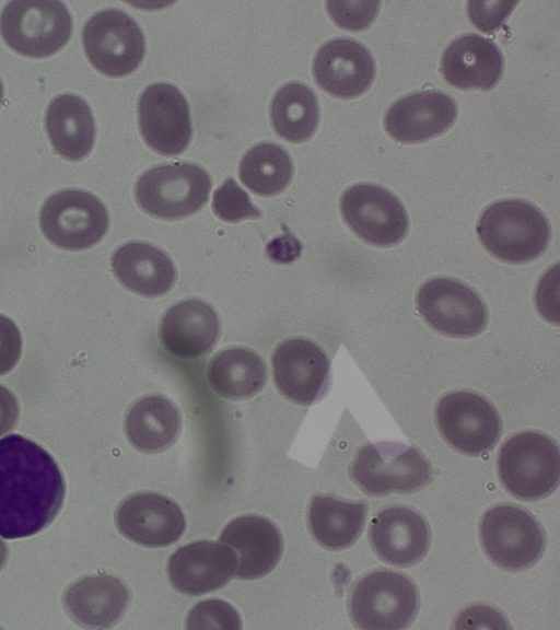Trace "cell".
<instances>
[{
    "label": "cell",
    "mask_w": 560,
    "mask_h": 630,
    "mask_svg": "<svg viewBox=\"0 0 560 630\" xmlns=\"http://www.w3.org/2000/svg\"><path fill=\"white\" fill-rule=\"evenodd\" d=\"M66 493L60 468L42 446L19 435L0 440V536L37 534L59 513Z\"/></svg>",
    "instance_id": "6da1fadb"
},
{
    "label": "cell",
    "mask_w": 560,
    "mask_h": 630,
    "mask_svg": "<svg viewBox=\"0 0 560 630\" xmlns=\"http://www.w3.org/2000/svg\"><path fill=\"white\" fill-rule=\"evenodd\" d=\"M476 232L488 252L508 262L538 258L550 241L546 217L535 206L518 199L501 200L487 207Z\"/></svg>",
    "instance_id": "7a4b0ae2"
},
{
    "label": "cell",
    "mask_w": 560,
    "mask_h": 630,
    "mask_svg": "<svg viewBox=\"0 0 560 630\" xmlns=\"http://www.w3.org/2000/svg\"><path fill=\"white\" fill-rule=\"evenodd\" d=\"M498 470L504 488L512 495L526 501L542 499L559 483L558 445L539 432L517 433L502 445Z\"/></svg>",
    "instance_id": "3957f363"
},
{
    "label": "cell",
    "mask_w": 560,
    "mask_h": 630,
    "mask_svg": "<svg viewBox=\"0 0 560 630\" xmlns=\"http://www.w3.org/2000/svg\"><path fill=\"white\" fill-rule=\"evenodd\" d=\"M351 477L371 495L411 493L432 478L428 459L415 447L400 442H377L357 454Z\"/></svg>",
    "instance_id": "277c9868"
},
{
    "label": "cell",
    "mask_w": 560,
    "mask_h": 630,
    "mask_svg": "<svg viewBox=\"0 0 560 630\" xmlns=\"http://www.w3.org/2000/svg\"><path fill=\"white\" fill-rule=\"evenodd\" d=\"M0 32L14 51L43 58L66 45L72 32V19L59 1L15 0L2 10Z\"/></svg>",
    "instance_id": "5b68a950"
},
{
    "label": "cell",
    "mask_w": 560,
    "mask_h": 630,
    "mask_svg": "<svg viewBox=\"0 0 560 630\" xmlns=\"http://www.w3.org/2000/svg\"><path fill=\"white\" fill-rule=\"evenodd\" d=\"M209 174L190 163L156 165L137 180L136 198L142 210L162 219H179L198 211L208 201Z\"/></svg>",
    "instance_id": "8992f818"
},
{
    "label": "cell",
    "mask_w": 560,
    "mask_h": 630,
    "mask_svg": "<svg viewBox=\"0 0 560 630\" xmlns=\"http://www.w3.org/2000/svg\"><path fill=\"white\" fill-rule=\"evenodd\" d=\"M418 609V593L404 574L378 570L363 576L350 598V615L361 629L406 628Z\"/></svg>",
    "instance_id": "52a82bcc"
},
{
    "label": "cell",
    "mask_w": 560,
    "mask_h": 630,
    "mask_svg": "<svg viewBox=\"0 0 560 630\" xmlns=\"http://www.w3.org/2000/svg\"><path fill=\"white\" fill-rule=\"evenodd\" d=\"M480 538L488 557L498 567L520 571L541 557L545 534L528 511L512 504L488 510L480 524Z\"/></svg>",
    "instance_id": "ba28073f"
},
{
    "label": "cell",
    "mask_w": 560,
    "mask_h": 630,
    "mask_svg": "<svg viewBox=\"0 0 560 630\" xmlns=\"http://www.w3.org/2000/svg\"><path fill=\"white\" fill-rule=\"evenodd\" d=\"M43 234L54 245L70 250L85 249L105 235L108 214L90 192L67 189L50 196L39 214Z\"/></svg>",
    "instance_id": "9c48e42d"
},
{
    "label": "cell",
    "mask_w": 560,
    "mask_h": 630,
    "mask_svg": "<svg viewBox=\"0 0 560 630\" xmlns=\"http://www.w3.org/2000/svg\"><path fill=\"white\" fill-rule=\"evenodd\" d=\"M91 63L109 77L126 75L138 68L144 55V36L137 22L117 9L94 14L82 34Z\"/></svg>",
    "instance_id": "30bf717a"
},
{
    "label": "cell",
    "mask_w": 560,
    "mask_h": 630,
    "mask_svg": "<svg viewBox=\"0 0 560 630\" xmlns=\"http://www.w3.org/2000/svg\"><path fill=\"white\" fill-rule=\"evenodd\" d=\"M440 433L457 451L477 456L491 450L501 435L502 423L493 405L466 390L444 395L435 409Z\"/></svg>",
    "instance_id": "8fae6325"
},
{
    "label": "cell",
    "mask_w": 560,
    "mask_h": 630,
    "mask_svg": "<svg viewBox=\"0 0 560 630\" xmlns=\"http://www.w3.org/2000/svg\"><path fill=\"white\" fill-rule=\"evenodd\" d=\"M417 308L435 330L451 337H474L488 322L481 298L468 285L450 278L425 281L416 295Z\"/></svg>",
    "instance_id": "7c38bea8"
},
{
    "label": "cell",
    "mask_w": 560,
    "mask_h": 630,
    "mask_svg": "<svg viewBox=\"0 0 560 630\" xmlns=\"http://www.w3.org/2000/svg\"><path fill=\"white\" fill-rule=\"evenodd\" d=\"M340 211L359 237L376 246L398 244L409 229L402 203L377 185L362 183L346 189L340 198Z\"/></svg>",
    "instance_id": "4fadbf2b"
},
{
    "label": "cell",
    "mask_w": 560,
    "mask_h": 630,
    "mask_svg": "<svg viewBox=\"0 0 560 630\" xmlns=\"http://www.w3.org/2000/svg\"><path fill=\"white\" fill-rule=\"evenodd\" d=\"M139 128L149 147L164 155L182 153L192 128L188 103L183 93L168 83L148 86L139 98Z\"/></svg>",
    "instance_id": "5bb4252c"
},
{
    "label": "cell",
    "mask_w": 560,
    "mask_h": 630,
    "mask_svg": "<svg viewBox=\"0 0 560 630\" xmlns=\"http://www.w3.org/2000/svg\"><path fill=\"white\" fill-rule=\"evenodd\" d=\"M273 380L291 401L311 405L319 399L329 382V360L314 342L294 338L280 343L273 352Z\"/></svg>",
    "instance_id": "9a60e30c"
},
{
    "label": "cell",
    "mask_w": 560,
    "mask_h": 630,
    "mask_svg": "<svg viewBox=\"0 0 560 630\" xmlns=\"http://www.w3.org/2000/svg\"><path fill=\"white\" fill-rule=\"evenodd\" d=\"M115 523L122 536L144 547H165L184 533V514L173 500L151 492L137 493L117 508Z\"/></svg>",
    "instance_id": "2e32d148"
},
{
    "label": "cell",
    "mask_w": 560,
    "mask_h": 630,
    "mask_svg": "<svg viewBox=\"0 0 560 630\" xmlns=\"http://www.w3.org/2000/svg\"><path fill=\"white\" fill-rule=\"evenodd\" d=\"M234 552L221 541L199 540L178 548L166 571L180 593L197 596L224 586L235 573Z\"/></svg>",
    "instance_id": "e0dca14e"
},
{
    "label": "cell",
    "mask_w": 560,
    "mask_h": 630,
    "mask_svg": "<svg viewBox=\"0 0 560 630\" xmlns=\"http://www.w3.org/2000/svg\"><path fill=\"white\" fill-rule=\"evenodd\" d=\"M313 74L317 84L329 94L355 97L373 83L375 63L370 51L359 42L335 38L317 50Z\"/></svg>",
    "instance_id": "ac0fdd59"
},
{
    "label": "cell",
    "mask_w": 560,
    "mask_h": 630,
    "mask_svg": "<svg viewBox=\"0 0 560 630\" xmlns=\"http://www.w3.org/2000/svg\"><path fill=\"white\" fill-rule=\"evenodd\" d=\"M457 116V105L439 91H421L396 101L387 109L384 126L401 143H415L447 130Z\"/></svg>",
    "instance_id": "d6986e66"
},
{
    "label": "cell",
    "mask_w": 560,
    "mask_h": 630,
    "mask_svg": "<svg viewBox=\"0 0 560 630\" xmlns=\"http://www.w3.org/2000/svg\"><path fill=\"white\" fill-rule=\"evenodd\" d=\"M220 541L234 552V575L243 580L268 574L279 562L283 549L278 527L257 515H243L231 521L222 530Z\"/></svg>",
    "instance_id": "ffe728a7"
},
{
    "label": "cell",
    "mask_w": 560,
    "mask_h": 630,
    "mask_svg": "<svg viewBox=\"0 0 560 630\" xmlns=\"http://www.w3.org/2000/svg\"><path fill=\"white\" fill-rule=\"evenodd\" d=\"M370 540L383 561L407 567L425 556L430 546V530L424 518L416 511L392 506L372 520Z\"/></svg>",
    "instance_id": "44dd1931"
},
{
    "label": "cell",
    "mask_w": 560,
    "mask_h": 630,
    "mask_svg": "<svg viewBox=\"0 0 560 630\" xmlns=\"http://www.w3.org/2000/svg\"><path fill=\"white\" fill-rule=\"evenodd\" d=\"M219 331L220 323L214 310L192 299L166 311L159 327V339L168 353L195 359L212 349Z\"/></svg>",
    "instance_id": "7402d4cb"
},
{
    "label": "cell",
    "mask_w": 560,
    "mask_h": 630,
    "mask_svg": "<svg viewBox=\"0 0 560 630\" xmlns=\"http://www.w3.org/2000/svg\"><path fill=\"white\" fill-rule=\"evenodd\" d=\"M503 66V56L494 43L477 34H466L445 49L441 72L455 88L491 90L500 81Z\"/></svg>",
    "instance_id": "603a6c76"
},
{
    "label": "cell",
    "mask_w": 560,
    "mask_h": 630,
    "mask_svg": "<svg viewBox=\"0 0 560 630\" xmlns=\"http://www.w3.org/2000/svg\"><path fill=\"white\" fill-rule=\"evenodd\" d=\"M129 603L124 583L112 575L85 576L63 594V608L79 626L105 629L115 625Z\"/></svg>",
    "instance_id": "cb8c5ba5"
},
{
    "label": "cell",
    "mask_w": 560,
    "mask_h": 630,
    "mask_svg": "<svg viewBox=\"0 0 560 630\" xmlns=\"http://www.w3.org/2000/svg\"><path fill=\"white\" fill-rule=\"evenodd\" d=\"M112 268L127 289L144 296L166 293L176 278L172 259L162 249L143 242L120 246L113 255Z\"/></svg>",
    "instance_id": "d4e9b609"
},
{
    "label": "cell",
    "mask_w": 560,
    "mask_h": 630,
    "mask_svg": "<svg viewBox=\"0 0 560 630\" xmlns=\"http://www.w3.org/2000/svg\"><path fill=\"white\" fill-rule=\"evenodd\" d=\"M45 127L54 150L65 159L81 160L93 148V116L89 105L77 95L54 98L46 110Z\"/></svg>",
    "instance_id": "484cf974"
},
{
    "label": "cell",
    "mask_w": 560,
    "mask_h": 630,
    "mask_svg": "<svg viewBox=\"0 0 560 630\" xmlns=\"http://www.w3.org/2000/svg\"><path fill=\"white\" fill-rule=\"evenodd\" d=\"M125 429L129 441L139 451L161 452L177 439L179 412L167 398L160 395L147 396L130 408Z\"/></svg>",
    "instance_id": "4316f807"
},
{
    "label": "cell",
    "mask_w": 560,
    "mask_h": 630,
    "mask_svg": "<svg viewBox=\"0 0 560 630\" xmlns=\"http://www.w3.org/2000/svg\"><path fill=\"white\" fill-rule=\"evenodd\" d=\"M365 517V503L341 501L330 495L314 497L308 511L313 536L330 550L351 546L359 538Z\"/></svg>",
    "instance_id": "83f0119b"
},
{
    "label": "cell",
    "mask_w": 560,
    "mask_h": 630,
    "mask_svg": "<svg viewBox=\"0 0 560 630\" xmlns=\"http://www.w3.org/2000/svg\"><path fill=\"white\" fill-rule=\"evenodd\" d=\"M266 377V366L260 357L244 348L217 353L208 366L212 389L229 399L254 396L264 387Z\"/></svg>",
    "instance_id": "f1b7e54d"
},
{
    "label": "cell",
    "mask_w": 560,
    "mask_h": 630,
    "mask_svg": "<svg viewBox=\"0 0 560 630\" xmlns=\"http://www.w3.org/2000/svg\"><path fill=\"white\" fill-rule=\"evenodd\" d=\"M270 117L280 137L291 142L305 141L313 136L318 125L316 95L303 83L284 84L272 98Z\"/></svg>",
    "instance_id": "f546056e"
},
{
    "label": "cell",
    "mask_w": 560,
    "mask_h": 630,
    "mask_svg": "<svg viewBox=\"0 0 560 630\" xmlns=\"http://www.w3.org/2000/svg\"><path fill=\"white\" fill-rule=\"evenodd\" d=\"M292 174L290 155L280 145L271 142L254 145L240 164L243 184L261 196L281 192L289 185Z\"/></svg>",
    "instance_id": "4dcf8cb0"
},
{
    "label": "cell",
    "mask_w": 560,
    "mask_h": 630,
    "mask_svg": "<svg viewBox=\"0 0 560 630\" xmlns=\"http://www.w3.org/2000/svg\"><path fill=\"white\" fill-rule=\"evenodd\" d=\"M212 208L218 218L228 222L260 217L258 208L233 178H228L215 189Z\"/></svg>",
    "instance_id": "1f68e13d"
},
{
    "label": "cell",
    "mask_w": 560,
    "mask_h": 630,
    "mask_svg": "<svg viewBox=\"0 0 560 630\" xmlns=\"http://www.w3.org/2000/svg\"><path fill=\"white\" fill-rule=\"evenodd\" d=\"M241 617L228 603L207 599L195 605L186 619L187 629H241Z\"/></svg>",
    "instance_id": "d6a6232c"
},
{
    "label": "cell",
    "mask_w": 560,
    "mask_h": 630,
    "mask_svg": "<svg viewBox=\"0 0 560 630\" xmlns=\"http://www.w3.org/2000/svg\"><path fill=\"white\" fill-rule=\"evenodd\" d=\"M380 2L368 1H328L327 10L340 26L360 31L369 26L378 11Z\"/></svg>",
    "instance_id": "836d02e7"
},
{
    "label": "cell",
    "mask_w": 560,
    "mask_h": 630,
    "mask_svg": "<svg viewBox=\"0 0 560 630\" xmlns=\"http://www.w3.org/2000/svg\"><path fill=\"white\" fill-rule=\"evenodd\" d=\"M22 353V337L16 325L0 314V376L9 373Z\"/></svg>",
    "instance_id": "e575fe53"
},
{
    "label": "cell",
    "mask_w": 560,
    "mask_h": 630,
    "mask_svg": "<svg viewBox=\"0 0 560 630\" xmlns=\"http://www.w3.org/2000/svg\"><path fill=\"white\" fill-rule=\"evenodd\" d=\"M516 4L513 2H468V15L470 21L481 31L495 30L504 21L505 16Z\"/></svg>",
    "instance_id": "d590c367"
},
{
    "label": "cell",
    "mask_w": 560,
    "mask_h": 630,
    "mask_svg": "<svg viewBox=\"0 0 560 630\" xmlns=\"http://www.w3.org/2000/svg\"><path fill=\"white\" fill-rule=\"evenodd\" d=\"M18 419V399L10 389L0 385V436L11 431Z\"/></svg>",
    "instance_id": "8d00e7d4"
},
{
    "label": "cell",
    "mask_w": 560,
    "mask_h": 630,
    "mask_svg": "<svg viewBox=\"0 0 560 630\" xmlns=\"http://www.w3.org/2000/svg\"><path fill=\"white\" fill-rule=\"evenodd\" d=\"M8 558L7 545L0 539V570L4 567Z\"/></svg>",
    "instance_id": "74e56055"
},
{
    "label": "cell",
    "mask_w": 560,
    "mask_h": 630,
    "mask_svg": "<svg viewBox=\"0 0 560 630\" xmlns=\"http://www.w3.org/2000/svg\"><path fill=\"white\" fill-rule=\"evenodd\" d=\"M2 96H3V88H2V83L0 81V104H1Z\"/></svg>",
    "instance_id": "f35d334b"
}]
</instances>
